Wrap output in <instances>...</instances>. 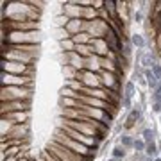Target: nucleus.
<instances>
[{"label":"nucleus","mask_w":161,"mask_h":161,"mask_svg":"<svg viewBox=\"0 0 161 161\" xmlns=\"http://www.w3.org/2000/svg\"><path fill=\"white\" fill-rule=\"evenodd\" d=\"M38 31H7L4 38V45L21 47V45H36L40 41Z\"/></svg>","instance_id":"f257e3e1"},{"label":"nucleus","mask_w":161,"mask_h":161,"mask_svg":"<svg viewBox=\"0 0 161 161\" xmlns=\"http://www.w3.org/2000/svg\"><path fill=\"white\" fill-rule=\"evenodd\" d=\"M32 97V88L21 86H4L2 88V100H29Z\"/></svg>","instance_id":"f03ea898"},{"label":"nucleus","mask_w":161,"mask_h":161,"mask_svg":"<svg viewBox=\"0 0 161 161\" xmlns=\"http://www.w3.org/2000/svg\"><path fill=\"white\" fill-rule=\"evenodd\" d=\"M57 143L59 145H63V147H66V149H70L72 152H75V154H79V156H91V152H90V147H86L84 143H81V141H75L74 138H70V136H57Z\"/></svg>","instance_id":"7ed1b4c3"},{"label":"nucleus","mask_w":161,"mask_h":161,"mask_svg":"<svg viewBox=\"0 0 161 161\" xmlns=\"http://www.w3.org/2000/svg\"><path fill=\"white\" fill-rule=\"evenodd\" d=\"M75 79L79 81V84H82V88H88V90H97L98 86H102L100 75L95 72H90V70H79Z\"/></svg>","instance_id":"20e7f679"},{"label":"nucleus","mask_w":161,"mask_h":161,"mask_svg":"<svg viewBox=\"0 0 161 161\" xmlns=\"http://www.w3.org/2000/svg\"><path fill=\"white\" fill-rule=\"evenodd\" d=\"M16 111H31L29 100H2V113H16Z\"/></svg>","instance_id":"39448f33"},{"label":"nucleus","mask_w":161,"mask_h":161,"mask_svg":"<svg viewBox=\"0 0 161 161\" xmlns=\"http://www.w3.org/2000/svg\"><path fill=\"white\" fill-rule=\"evenodd\" d=\"M2 82H4V86H29V88H32V77H21V75L18 77V75L2 72Z\"/></svg>","instance_id":"423d86ee"},{"label":"nucleus","mask_w":161,"mask_h":161,"mask_svg":"<svg viewBox=\"0 0 161 161\" xmlns=\"http://www.w3.org/2000/svg\"><path fill=\"white\" fill-rule=\"evenodd\" d=\"M100 82H102V86H106L107 90H118L120 91V75L113 74V72H107V70H102L100 72Z\"/></svg>","instance_id":"0eeeda50"},{"label":"nucleus","mask_w":161,"mask_h":161,"mask_svg":"<svg viewBox=\"0 0 161 161\" xmlns=\"http://www.w3.org/2000/svg\"><path fill=\"white\" fill-rule=\"evenodd\" d=\"M64 132H66L70 138H74L75 141H81V143H84L86 147H90V145H91V147H97V145H98V141H100L98 138H93V136H91V138H88L86 134H81L79 131H75V129L68 127V125L64 127Z\"/></svg>","instance_id":"6e6552de"},{"label":"nucleus","mask_w":161,"mask_h":161,"mask_svg":"<svg viewBox=\"0 0 161 161\" xmlns=\"http://www.w3.org/2000/svg\"><path fill=\"white\" fill-rule=\"evenodd\" d=\"M2 72H7V74H23V72H32V66L23 63H16V61H6L2 63Z\"/></svg>","instance_id":"1a4fd4ad"},{"label":"nucleus","mask_w":161,"mask_h":161,"mask_svg":"<svg viewBox=\"0 0 161 161\" xmlns=\"http://www.w3.org/2000/svg\"><path fill=\"white\" fill-rule=\"evenodd\" d=\"M29 132H31L29 124H18V125H11V129L2 136H4V141H6V140H13V138H21V136L27 138Z\"/></svg>","instance_id":"9d476101"},{"label":"nucleus","mask_w":161,"mask_h":161,"mask_svg":"<svg viewBox=\"0 0 161 161\" xmlns=\"http://www.w3.org/2000/svg\"><path fill=\"white\" fill-rule=\"evenodd\" d=\"M2 120H4V122H9L11 125L27 124V120H29V111H27V113H21V111H16V113H2Z\"/></svg>","instance_id":"9b49d317"},{"label":"nucleus","mask_w":161,"mask_h":161,"mask_svg":"<svg viewBox=\"0 0 161 161\" xmlns=\"http://www.w3.org/2000/svg\"><path fill=\"white\" fill-rule=\"evenodd\" d=\"M91 47H93V54H95L97 57L104 59V57H107V56H109V48H107L106 38H98V40H93V41H91Z\"/></svg>","instance_id":"f8f14e48"},{"label":"nucleus","mask_w":161,"mask_h":161,"mask_svg":"<svg viewBox=\"0 0 161 161\" xmlns=\"http://www.w3.org/2000/svg\"><path fill=\"white\" fill-rule=\"evenodd\" d=\"M82 9L84 7H81V4H66L63 7V13L64 16L68 18V20H74V18H81L82 20Z\"/></svg>","instance_id":"ddd939ff"},{"label":"nucleus","mask_w":161,"mask_h":161,"mask_svg":"<svg viewBox=\"0 0 161 161\" xmlns=\"http://www.w3.org/2000/svg\"><path fill=\"white\" fill-rule=\"evenodd\" d=\"M82 25H84V20L74 18V20H68L64 23V31L70 34V38H74V36H77L79 32H82Z\"/></svg>","instance_id":"4468645a"},{"label":"nucleus","mask_w":161,"mask_h":161,"mask_svg":"<svg viewBox=\"0 0 161 161\" xmlns=\"http://www.w3.org/2000/svg\"><path fill=\"white\" fill-rule=\"evenodd\" d=\"M140 117H141V109H131V111H129V115H127V118H125L124 127H125V129H132L136 124H138Z\"/></svg>","instance_id":"2eb2a0df"},{"label":"nucleus","mask_w":161,"mask_h":161,"mask_svg":"<svg viewBox=\"0 0 161 161\" xmlns=\"http://www.w3.org/2000/svg\"><path fill=\"white\" fill-rule=\"evenodd\" d=\"M145 79H147V86H149L152 91H156V88L159 86L161 81L156 77V75H154V72H152V70H145Z\"/></svg>","instance_id":"dca6fc26"},{"label":"nucleus","mask_w":161,"mask_h":161,"mask_svg":"<svg viewBox=\"0 0 161 161\" xmlns=\"http://www.w3.org/2000/svg\"><path fill=\"white\" fill-rule=\"evenodd\" d=\"M72 40H74L75 45H91V41H93V38H91L88 32H79V34L74 36Z\"/></svg>","instance_id":"f3484780"},{"label":"nucleus","mask_w":161,"mask_h":161,"mask_svg":"<svg viewBox=\"0 0 161 161\" xmlns=\"http://www.w3.org/2000/svg\"><path fill=\"white\" fill-rule=\"evenodd\" d=\"M59 45H61V48H63V52H64V54L74 52L75 47H77V45L74 43V40H72V38H66V40H63V41H59Z\"/></svg>","instance_id":"a211bd4d"},{"label":"nucleus","mask_w":161,"mask_h":161,"mask_svg":"<svg viewBox=\"0 0 161 161\" xmlns=\"http://www.w3.org/2000/svg\"><path fill=\"white\" fill-rule=\"evenodd\" d=\"M134 91H136V88H134V82H132V81L125 82V88H124V98H127V100H132V97H134Z\"/></svg>","instance_id":"6ab92c4d"},{"label":"nucleus","mask_w":161,"mask_h":161,"mask_svg":"<svg viewBox=\"0 0 161 161\" xmlns=\"http://www.w3.org/2000/svg\"><path fill=\"white\" fill-rule=\"evenodd\" d=\"M125 150H127V149H125V147H122V145H115L113 150H111V156H113L115 159H124V158H125V154H127Z\"/></svg>","instance_id":"aec40b11"},{"label":"nucleus","mask_w":161,"mask_h":161,"mask_svg":"<svg viewBox=\"0 0 161 161\" xmlns=\"http://www.w3.org/2000/svg\"><path fill=\"white\" fill-rule=\"evenodd\" d=\"M156 154H158V145H156V141H150V143H147V147H145V156L154 158Z\"/></svg>","instance_id":"412c9836"},{"label":"nucleus","mask_w":161,"mask_h":161,"mask_svg":"<svg viewBox=\"0 0 161 161\" xmlns=\"http://www.w3.org/2000/svg\"><path fill=\"white\" fill-rule=\"evenodd\" d=\"M131 43H132V47H136V48H143V47H145V40H143L140 34H132V36H131Z\"/></svg>","instance_id":"4be33fe9"},{"label":"nucleus","mask_w":161,"mask_h":161,"mask_svg":"<svg viewBox=\"0 0 161 161\" xmlns=\"http://www.w3.org/2000/svg\"><path fill=\"white\" fill-rule=\"evenodd\" d=\"M145 147H147V143L143 141V138H134L132 149L136 150V152H145Z\"/></svg>","instance_id":"5701e85b"},{"label":"nucleus","mask_w":161,"mask_h":161,"mask_svg":"<svg viewBox=\"0 0 161 161\" xmlns=\"http://www.w3.org/2000/svg\"><path fill=\"white\" fill-rule=\"evenodd\" d=\"M141 138L145 143H150V141H154V131L152 129H143V132H141Z\"/></svg>","instance_id":"b1692460"},{"label":"nucleus","mask_w":161,"mask_h":161,"mask_svg":"<svg viewBox=\"0 0 161 161\" xmlns=\"http://www.w3.org/2000/svg\"><path fill=\"white\" fill-rule=\"evenodd\" d=\"M131 54H132V43L124 41V48H122V56H125V57H131Z\"/></svg>","instance_id":"393cba45"},{"label":"nucleus","mask_w":161,"mask_h":161,"mask_svg":"<svg viewBox=\"0 0 161 161\" xmlns=\"http://www.w3.org/2000/svg\"><path fill=\"white\" fill-rule=\"evenodd\" d=\"M132 143H134V138H131L129 134H124V136H122V147L129 149V147H132Z\"/></svg>","instance_id":"a878e982"},{"label":"nucleus","mask_w":161,"mask_h":161,"mask_svg":"<svg viewBox=\"0 0 161 161\" xmlns=\"http://www.w3.org/2000/svg\"><path fill=\"white\" fill-rule=\"evenodd\" d=\"M152 102H161V82L156 88V91H152Z\"/></svg>","instance_id":"bb28decb"},{"label":"nucleus","mask_w":161,"mask_h":161,"mask_svg":"<svg viewBox=\"0 0 161 161\" xmlns=\"http://www.w3.org/2000/svg\"><path fill=\"white\" fill-rule=\"evenodd\" d=\"M152 72H154V75H156V77L161 81V64L159 63H154V64H152Z\"/></svg>","instance_id":"cd10ccee"},{"label":"nucleus","mask_w":161,"mask_h":161,"mask_svg":"<svg viewBox=\"0 0 161 161\" xmlns=\"http://www.w3.org/2000/svg\"><path fill=\"white\" fill-rule=\"evenodd\" d=\"M152 111L161 113V102H152Z\"/></svg>","instance_id":"c85d7f7f"},{"label":"nucleus","mask_w":161,"mask_h":161,"mask_svg":"<svg viewBox=\"0 0 161 161\" xmlns=\"http://www.w3.org/2000/svg\"><path fill=\"white\" fill-rule=\"evenodd\" d=\"M122 106L125 107V109H129V107H131V100H127V98H122Z\"/></svg>","instance_id":"c756f323"},{"label":"nucleus","mask_w":161,"mask_h":161,"mask_svg":"<svg viewBox=\"0 0 161 161\" xmlns=\"http://www.w3.org/2000/svg\"><path fill=\"white\" fill-rule=\"evenodd\" d=\"M21 156H11V158H6V159H2V161H20Z\"/></svg>","instance_id":"7c9ffc66"},{"label":"nucleus","mask_w":161,"mask_h":161,"mask_svg":"<svg viewBox=\"0 0 161 161\" xmlns=\"http://www.w3.org/2000/svg\"><path fill=\"white\" fill-rule=\"evenodd\" d=\"M141 18H143V14H141L140 11H136V13H134V20H136V21H141Z\"/></svg>","instance_id":"2f4dec72"},{"label":"nucleus","mask_w":161,"mask_h":161,"mask_svg":"<svg viewBox=\"0 0 161 161\" xmlns=\"http://www.w3.org/2000/svg\"><path fill=\"white\" fill-rule=\"evenodd\" d=\"M107 161H120V159H115V158H111V159H107Z\"/></svg>","instance_id":"473e14b6"},{"label":"nucleus","mask_w":161,"mask_h":161,"mask_svg":"<svg viewBox=\"0 0 161 161\" xmlns=\"http://www.w3.org/2000/svg\"><path fill=\"white\" fill-rule=\"evenodd\" d=\"M154 161H161V158H156V159H154Z\"/></svg>","instance_id":"72a5a7b5"},{"label":"nucleus","mask_w":161,"mask_h":161,"mask_svg":"<svg viewBox=\"0 0 161 161\" xmlns=\"http://www.w3.org/2000/svg\"><path fill=\"white\" fill-rule=\"evenodd\" d=\"M159 124H161V117H159Z\"/></svg>","instance_id":"f704fd0d"},{"label":"nucleus","mask_w":161,"mask_h":161,"mask_svg":"<svg viewBox=\"0 0 161 161\" xmlns=\"http://www.w3.org/2000/svg\"><path fill=\"white\" fill-rule=\"evenodd\" d=\"M31 161H34V159H31Z\"/></svg>","instance_id":"c9c22d12"}]
</instances>
